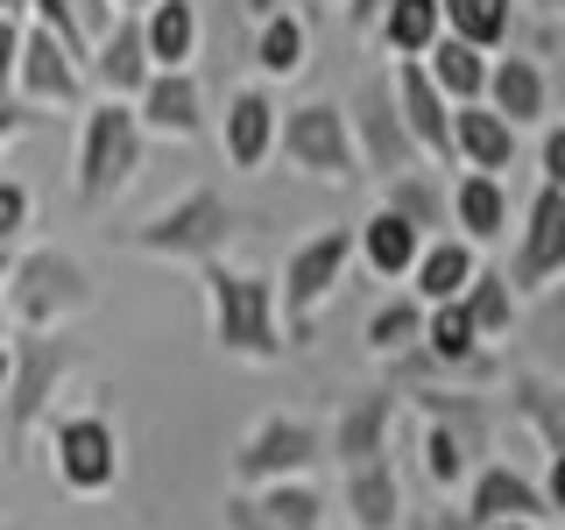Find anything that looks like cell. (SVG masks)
Listing matches in <instances>:
<instances>
[{"instance_id":"cell-36","label":"cell","mask_w":565,"mask_h":530,"mask_svg":"<svg viewBox=\"0 0 565 530\" xmlns=\"http://www.w3.org/2000/svg\"><path fill=\"white\" fill-rule=\"evenodd\" d=\"M29 220H35V191L22 177H0V247H22Z\"/></svg>"},{"instance_id":"cell-5","label":"cell","mask_w":565,"mask_h":530,"mask_svg":"<svg viewBox=\"0 0 565 530\" xmlns=\"http://www.w3.org/2000/svg\"><path fill=\"white\" fill-rule=\"evenodd\" d=\"M0 297H8V318L22 332H57L99 305V283L71 247H22L8 283H0Z\"/></svg>"},{"instance_id":"cell-44","label":"cell","mask_w":565,"mask_h":530,"mask_svg":"<svg viewBox=\"0 0 565 530\" xmlns=\"http://www.w3.org/2000/svg\"><path fill=\"white\" fill-rule=\"evenodd\" d=\"M488 530H552L544 517H509V523H488Z\"/></svg>"},{"instance_id":"cell-9","label":"cell","mask_w":565,"mask_h":530,"mask_svg":"<svg viewBox=\"0 0 565 530\" xmlns=\"http://www.w3.org/2000/svg\"><path fill=\"white\" fill-rule=\"evenodd\" d=\"M318 459H332L326 424L276 411V417H262L255 432L234 446V467H226V474H234V488H269V481H305Z\"/></svg>"},{"instance_id":"cell-46","label":"cell","mask_w":565,"mask_h":530,"mask_svg":"<svg viewBox=\"0 0 565 530\" xmlns=\"http://www.w3.org/2000/svg\"><path fill=\"white\" fill-rule=\"evenodd\" d=\"M156 0H114V14H149Z\"/></svg>"},{"instance_id":"cell-47","label":"cell","mask_w":565,"mask_h":530,"mask_svg":"<svg viewBox=\"0 0 565 530\" xmlns=\"http://www.w3.org/2000/svg\"><path fill=\"white\" fill-rule=\"evenodd\" d=\"M537 8H544V22H558V29H565V0H537Z\"/></svg>"},{"instance_id":"cell-8","label":"cell","mask_w":565,"mask_h":530,"mask_svg":"<svg viewBox=\"0 0 565 530\" xmlns=\"http://www.w3.org/2000/svg\"><path fill=\"white\" fill-rule=\"evenodd\" d=\"M276 156L290 170L318 177V184H353L361 170V149H353V120L340 99H305L282 114V135H276Z\"/></svg>"},{"instance_id":"cell-29","label":"cell","mask_w":565,"mask_h":530,"mask_svg":"<svg viewBox=\"0 0 565 530\" xmlns=\"http://www.w3.org/2000/svg\"><path fill=\"white\" fill-rule=\"evenodd\" d=\"M438 35H446V0H388L375 22V43L388 57H431Z\"/></svg>"},{"instance_id":"cell-50","label":"cell","mask_w":565,"mask_h":530,"mask_svg":"<svg viewBox=\"0 0 565 530\" xmlns=\"http://www.w3.org/2000/svg\"><path fill=\"white\" fill-rule=\"evenodd\" d=\"M0 14H22V22H29V0H0Z\"/></svg>"},{"instance_id":"cell-24","label":"cell","mask_w":565,"mask_h":530,"mask_svg":"<svg viewBox=\"0 0 565 530\" xmlns=\"http://www.w3.org/2000/svg\"><path fill=\"white\" fill-rule=\"evenodd\" d=\"M473 276H481V247L467 234H438V241H424V255L411 269V297L417 305H452V297H467Z\"/></svg>"},{"instance_id":"cell-2","label":"cell","mask_w":565,"mask_h":530,"mask_svg":"<svg viewBox=\"0 0 565 530\" xmlns=\"http://www.w3.org/2000/svg\"><path fill=\"white\" fill-rule=\"evenodd\" d=\"M234 241H241V205L226 199L220 184H191V191H177L163 212H149V220H135V226H114V247L149 255V262H177V269H205V262H220Z\"/></svg>"},{"instance_id":"cell-35","label":"cell","mask_w":565,"mask_h":530,"mask_svg":"<svg viewBox=\"0 0 565 530\" xmlns=\"http://www.w3.org/2000/svg\"><path fill=\"white\" fill-rule=\"evenodd\" d=\"M530 340H537V368L565 382V276L552 290H537V311H530Z\"/></svg>"},{"instance_id":"cell-6","label":"cell","mask_w":565,"mask_h":530,"mask_svg":"<svg viewBox=\"0 0 565 530\" xmlns=\"http://www.w3.org/2000/svg\"><path fill=\"white\" fill-rule=\"evenodd\" d=\"M347 262H353V226H318V234L290 241V255H282V269H276V297H282V332H290V347L311 340L318 311H326L332 290L347 283Z\"/></svg>"},{"instance_id":"cell-40","label":"cell","mask_w":565,"mask_h":530,"mask_svg":"<svg viewBox=\"0 0 565 530\" xmlns=\"http://www.w3.org/2000/svg\"><path fill=\"white\" fill-rule=\"evenodd\" d=\"M544 502H552V523H565V453L544 459Z\"/></svg>"},{"instance_id":"cell-22","label":"cell","mask_w":565,"mask_h":530,"mask_svg":"<svg viewBox=\"0 0 565 530\" xmlns=\"http://www.w3.org/2000/svg\"><path fill=\"white\" fill-rule=\"evenodd\" d=\"M353 255H361V269L367 276H382V283H411V269H417V255H424V234L403 212H388V205H375L361 226H353Z\"/></svg>"},{"instance_id":"cell-23","label":"cell","mask_w":565,"mask_h":530,"mask_svg":"<svg viewBox=\"0 0 565 530\" xmlns=\"http://www.w3.org/2000/svg\"><path fill=\"white\" fill-rule=\"evenodd\" d=\"M481 446H473V432L467 424H452V417H417V467H424V481H431L438 495H459L473 481V467H481Z\"/></svg>"},{"instance_id":"cell-39","label":"cell","mask_w":565,"mask_h":530,"mask_svg":"<svg viewBox=\"0 0 565 530\" xmlns=\"http://www.w3.org/2000/svg\"><path fill=\"white\" fill-rule=\"evenodd\" d=\"M537 170H544V184H558L565 191V120H552L537 141Z\"/></svg>"},{"instance_id":"cell-27","label":"cell","mask_w":565,"mask_h":530,"mask_svg":"<svg viewBox=\"0 0 565 530\" xmlns=\"http://www.w3.org/2000/svg\"><path fill=\"white\" fill-rule=\"evenodd\" d=\"M382 205H388V212H403V220H411L424 241H438V234L452 226V191L438 184V170H431V163L388 177V184H382Z\"/></svg>"},{"instance_id":"cell-12","label":"cell","mask_w":565,"mask_h":530,"mask_svg":"<svg viewBox=\"0 0 565 530\" xmlns=\"http://www.w3.org/2000/svg\"><path fill=\"white\" fill-rule=\"evenodd\" d=\"M396 424H403V389H353V396L340 403V417L326 424V446L340 467H367V459H388V446H396Z\"/></svg>"},{"instance_id":"cell-3","label":"cell","mask_w":565,"mask_h":530,"mask_svg":"<svg viewBox=\"0 0 565 530\" xmlns=\"http://www.w3.org/2000/svg\"><path fill=\"white\" fill-rule=\"evenodd\" d=\"M14 375H8V396H0V453L22 459L35 446V432H43L50 417H57V389L85 368V347L71 340V332H22L14 326Z\"/></svg>"},{"instance_id":"cell-17","label":"cell","mask_w":565,"mask_h":530,"mask_svg":"<svg viewBox=\"0 0 565 530\" xmlns=\"http://www.w3.org/2000/svg\"><path fill=\"white\" fill-rule=\"evenodd\" d=\"M488 106L509 128H544V114H552V71H544V57H530V50H494Z\"/></svg>"},{"instance_id":"cell-19","label":"cell","mask_w":565,"mask_h":530,"mask_svg":"<svg viewBox=\"0 0 565 530\" xmlns=\"http://www.w3.org/2000/svg\"><path fill=\"white\" fill-rule=\"evenodd\" d=\"M135 114H141V128H149L156 141H199L205 135V85H199V71H156V78L141 85Z\"/></svg>"},{"instance_id":"cell-25","label":"cell","mask_w":565,"mask_h":530,"mask_svg":"<svg viewBox=\"0 0 565 530\" xmlns=\"http://www.w3.org/2000/svg\"><path fill=\"white\" fill-rule=\"evenodd\" d=\"M509 411L523 417V432L537 438L544 453H565V382L544 375V368H516V375L502 382Z\"/></svg>"},{"instance_id":"cell-48","label":"cell","mask_w":565,"mask_h":530,"mask_svg":"<svg viewBox=\"0 0 565 530\" xmlns=\"http://www.w3.org/2000/svg\"><path fill=\"white\" fill-rule=\"evenodd\" d=\"M14 255H22V247H0V283H8V269H14Z\"/></svg>"},{"instance_id":"cell-38","label":"cell","mask_w":565,"mask_h":530,"mask_svg":"<svg viewBox=\"0 0 565 530\" xmlns=\"http://www.w3.org/2000/svg\"><path fill=\"white\" fill-rule=\"evenodd\" d=\"M22 14H0V99H14V64H22Z\"/></svg>"},{"instance_id":"cell-4","label":"cell","mask_w":565,"mask_h":530,"mask_svg":"<svg viewBox=\"0 0 565 530\" xmlns=\"http://www.w3.org/2000/svg\"><path fill=\"white\" fill-rule=\"evenodd\" d=\"M149 156V128H141L135 99H99L78 120V156H71V199L78 212H106L114 199H128V184L141 177Z\"/></svg>"},{"instance_id":"cell-43","label":"cell","mask_w":565,"mask_h":530,"mask_svg":"<svg viewBox=\"0 0 565 530\" xmlns=\"http://www.w3.org/2000/svg\"><path fill=\"white\" fill-rule=\"evenodd\" d=\"M396 530H467V523H459L452 509H417V502H411V517H403Z\"/></svg>"},{"instance_id":"cell-37","label":"cell","mask_w":565,"mask_h":530,"mask_svg":"<svg viewBox=\"0 0 565 530\" xmlns=\"http://www.w3.org/2000/svg\"><path fill=\"white\" fill-rule=\"evenodd\" d=\"M220 530H276L269 509L255 502V488H226L220 495Z\"/></svg>"},{"instance_id":"cell-10","label":"cell","mask_w":565,"mask_h":530,"mask_svg":"<svg viewBox=\"0 0 565 530\" xmlns=\"http://www.w3.org/2000/svg\"><path fill=\"white\" fill-rule=\"evenodd\" d=\"M347 120H353V149H361V170H367V177H382V184H388V177H403V170L424 163L411 120H403V106H396L388 71H367V78L353 85Z\"/></svg>"},{"instance_id":"cell-13","label":"cell","mask_w":565,"mask_h":530,"mask_svg":"<svg viewBox=\"0 0 565 530\" xmlns=\"http://www.w3.org/2000/svg\"><path fill=\"white\" fill-rule=\"evenodd\" d=\"M85 85H93V71L85 57L64 43V35H50L43 22L22 29V64H14V99L29 106H78Z\"/></svg>"},{"instance_id":"cell-41","label":"cell","mask_w":565,"mask_h":530,"mask_svg":"<svg viewBox=\"0 0 565 530\" xmlns=\"http://www.w3.org/2000/svg\"><path fill=\"white\" fill-rule=\"evenodd\" d=\"M35 128V114H29V99H0V149H8L14 135H29Z\"/></svg>"},{"instance_id":"cell-49","label":"cell","mask_w":565,"mask_h":530,"mask_svg":"<svg viewBox=\"0 0 565 530\" xmlns=\"http://www.w3.org/2000/svg\"><path fill=\"white\" fill-rule=\"evenodd\" d=\"M0 340H14V318H8V297H0Z\"/></svg>"},{"instance_id":"cell-16","label":"cell","mask_w":565,"mask_h":530,"mask_svg":"<svg viewBox=\"0 0 565 530\" xmlns=\"http://www.w3.org/2000/svg\"><path fill=\"white\" fill-rule=\"evenodd\" d=\"M388 85H396V106H403V120H411L424 163H452V99L438 93V78L424 71V57H396Z\"/></svg>"},{"instance_id":"cell-1","label":"cell","mask_w":565,"mask_h":530,"mask_svg":"<svg viewBox=\"0 0 565 530\" xmlns=\"http://www.w3.org/2000/svg\"><path fill=\"white\" fill-rule=\"evenodd\" d=\"M205 283V311H212V347L226 361H247V368H276L290 361V332H282V297H276V276L262 269H234V262H205L199 269Z\"/></svg>"},{"instance_id":"cell-26","label":"cell","mask_w":565,"mask_h":530,"mask_svg":"<svg viewBox=\"0 0 565 530\" xmlns=\"http://www.w3.org/2000/svg\"><path fill=\"white\" fill-rule=\"evenodd\" d=\"M509 184L502 177H488V170H459V184H452V234H467L473 247H494L509 234Z\"/></svg>"},{"instance_id":"cell-14","label":"cell","mask_w":565,"mask_h":530,"mask_svg":"<svg viewBox=\"0 0 565 530\" xmlns=\"http://www.w3.org/2000/svg\"><path fill=\"white\" fill-rule=\"evenodd\" d=\"M459 495H467V509H459V523H467V530H488V523H509V517H544V523H552L544 481H530V474L509 467V459H481L473 481L459 488Z\"/></svg>"},{"instance_id":"cell-21","label":"cell","mask_w":565,"mask_h":530,"mask_svg":"<svg viewBox=\"0 0 565 530\" xmlns=\"http://www.w3.org/2000/svg\"><path fill=\"white\" fill-rule=\"evenodd\" d=\"M516 149H523V128H509V120L494 114L488 99L452 106V163H459V170H488V177H502L509 163H516Z\"/></svg>"},{"instance_id":"cell-30","label":"cell","mask_w":565,"mask_h":530,"mask_svg":"<svg viewBox=\"0 0 565 530\" xmlns=\"http://www.w3.org/2000/svg\"><path fill=\"white\" fill-rule=\"evenodd\" d=\"M255 64L262 78H297L311 64V22L297 8H269L255 22Z\"/></svg>"},{"instance_id":"cell-7","label":"cell","mask_w":565,"mask_h":530,"mask_svg":"<svg viewBox=\"0 0 565 530\" xmlns=\"http://www.w3.org/2000/svg\"><path fill=\"white\" fill-rule=\"evenodd\" d=\"M43 453H50V481L78 502L120 488V432L106 411H57L43 424Z\"/></svg>"},{"instance_id":"cell-42","label":"cell","mask_w":565,"mask_h":530,"mask_svg":"<svg viewBox=\"0 0 565 530\" xmlns=\"http://www.w3.org/2000/svg\"><path fill=\"white\" fill-rule=\"evenodd\" d=\"M340 8H347V29H353V35H375V22H382L388 0H340Z\"/></svg>"},{"instance_id":"cell-32","label":"cell","mask_w":565,"mask_h":530,"mask_svg":"<svg viewBox=\"0 0 565 530\" xmlns=\"http://www.w3.org/2000/svg\"><path fill=\"white\" fill-rule=\"evenodd\" d=\"M459 305H467V318L481 326V340H488V347H502L509 332L523 326V297H516V283H509V269H488V262H481V276L467 283V297H459Z\"/></svg>"},{"instance_id":"cell-34","label":"cell","mask_w":565,"mask_h":530,"mask_svg":"<svg viewBox=\"0 0 565 530\" xmlns=\"http://www.w3.org/2000/svg\"><path fill=\"white\" fill-rule=\"evenodd\" d=\"M446 35H467L473 50H509L516 35V0H446Z\"/></svg>"},{"instance_id":"cell-45","label":"cell","mask_w":565,"mask_h":530,"mask_svg":"<svg viewBox=\"0 0 565 530\" xmlns=\"http://www.w3.org/2000/svg\"><path fill=\"white\" fill-rule=\"evenodd\" d=\"M8 375H14V347L0 340V396H8Z\"/></svg>"},{"instance_id":"cell-18","label":"cell","mask_w":565,"mask_h":530,"mask_svg":"<svg viewBox=\"0 0 565 530\" xmlns=\"http://www.w3.org/2000/svg\"><path fill=\"white\" fill-rule=\"evenodd\" d=\"M85 71H93V85H99L106 99H141V85L156 78V57H149V35H141V14H114V29L93 43Z\"/></svg>"},{"instance_id":"cell-11","label":"cell","mask_w":565,"mask_h":530,"mask_svg":"<svg viewBox=\"0 0 565 530\" xmlns=\"http://www.w3.org/2000/svg\"><path fill=\"white\" fill-rule=\"evenodd\" d=\"M558 276H565V191L537 184L523 205V234L509 247V283H516V297H537Z\"/></svg>"},{"instance_id":"cell-33","label":"cell","mask_w":565,"mask_h":530,"mask_svg":"<svg viewBox=\"0 0 565 530\" xmlns=\"http://www.w3.org/2000/svg\"><path fill=\"white\" fill-rule=\"evenodd\" d=\"M361 340H367V353H382V361L417 353V347H424V305H417L411 290H396L388 305L367 311V332H361Z\"/></svg>"},{"instance_id":"cell-31","label":"cell","mask_w":565,"mask_h":530,"mask_svg":"<svg viewBox=\"0 0 565 530\" xmlns=\"http://www.w3.org/2000/svg\"><path fill=\"white\" fill-rule=\"evenodd\" d=\"M424 71L438 78V93H446L452 106H473V99H488V71H494V57H488V50H473L467 35H438L431 57H424Z\"/></svg>"},{"instance_id":"cell-20","label":"cell","mask_w":565,"mask_h":530,"mask_svg":"<svg viewBox=\"0 0 565 530\" xmlns=\"http://www.w3.org/2000/svg\"><path fill=\"white\" fill-rule=\"evenodd\" d=\"M340 509L353 530H396L411 517V495H403L396 459H367V467H340Z\"/></svg>"},{"instance_id":"cell-15","label":"cell","mask_w":565,"mask_h":530,"mask_svg":"<svg viewBox=\"0 0 565 530\" xmlns=\"http://www.w3.org/2000/svg\"><path fill=\"white\" fill-rule=\"evenodd\" d=\"M276 135H282V106L269 99V85H234V99H226V114H220V156L241 177L269 170L276 163Z\"/></svg>"},{"instance_id":"cell-28","label":"cell","mask_w":565,"mask_h":530,"mask_svg":"<svg viewBox=\"0 0 565 530\" xmlns=\"http://www.w3.org/2000/svg\"><path fill=\"white\" fill-rule=\"evenodd\" d=\"M141 35H149V57L156 71H191V57H199V0H156L149 14H141Z\"/></svg>"}]
</instances>
